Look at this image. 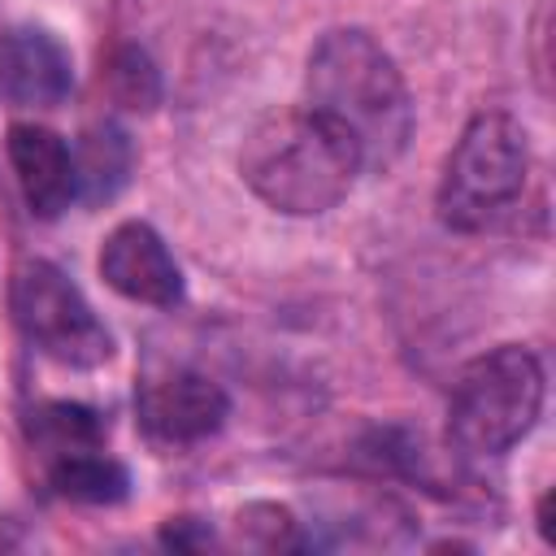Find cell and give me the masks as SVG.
Masks as SVG:
<instances>
[{"mask_svg": "<svg viewBox=\"0 0 556 556\" xmlns=\"http://www.w3.org/2000/svg\"><path fill=\"white\" fill-rule=\"evenodd\" d=\"M304 96L313 113L352 139L361 169H387L408 148L413 100L404 74L369 30H326L308 52Z\"/></svg>", "mask_w": 556, "mask_h": 556, "instance_id": "obj_1", "label": "cell"}, {"mask_svg": "<svg viewBox=\"0 0 556 556\" xmlns=\"http://www.w3.org/2000/svg\"><path fill=\"white\" fill-rule=\"evenodd\" d=\"M239 174L256 200L287 217L330 213L356 182L361 156L352 139L308 104L256 117L239 148Z\"/></svg>", "mask_w": 556, "mask_h": 556, "instance_id": "obj_2", "label": "cell"}, {"mask_svg": "<svg viewBox=\"0 0 556 556\" xmlns=\"http://www.w3.org/2000/svg\"><path fill=\"white\" fill-rule=\"evenodd\" d=\"M526 174H530L526 126L504 109L473 113L443 161V178L434 191L439 222L456 235H478L495 226L521 200Z\"/></svg>", "mask_w": 556, "mask_h": 556, "instance_id": "obj_3", "label": "cell"}, {"mask_svg": "<svg viewBox=\"0 0 556 556\" xmlns=\"http://www.w3.org/2000/svg\"><path fill=\"white\" fill-rule=\"evenodd\" d=\"M543 408V365L521 343H500L473 356L447 400V443L460 456H504L517 447Z\"/></svg>", "mask_w": 556, "mask_h": 556, "instance_id": "obj_4", "label": "cell"}, {"mask_svg": "<svg viewBox=\"0 0 556 556\" xmlns=\"http://www.w3.org/2000/svg\"><path fill=\"white\" fill-rule=\"evenodd\" d=\"M9 308L17 330L56 365L96 369L113 356V334L87 304V295L70 282V274L52 261H22L9 278Z\"/></svg>", "mask_w": 556, "mask_h": 556, "instance_id": "obj_5", "label": "cell"}, {"mask_svg": "<svg viewBox=\"0 0 556 556\" xmlns=\"http://www.w3.org/2000/svg\"><path fill=\"white\" fill-rule=\"evenodd\" d=\"M226 417H230V395L208 374L174 369L139 387V421L161 443H174V447L200 443L217 434Z\"/></svg>", "mask_w": 556, "mask_h": 556, "instance_id": "obj_6", "label": "cell"}, {"mask_svg": "<svg viewBox=\"0 0 556 556\" xmlns=\"http://www.w3.org/2000/svg\"><path fill=\"white\" fill-rule=\"evenodd\" d=\"M100 278L135 304L174 308L182 300V269L169 256L165 239L148 222H122L100 243Z\"/></svg>", "mask_w": 556, "mask_h": 556, "instance_id": "obj_7", "label": "cell"}, {"mask_svg": "<svg viewBox=\"0 0 556 556\" xmlns=\"http://www.w3.org/2000/svg\"><path fill=\"white\" fill-rule=\"evenodd\" d=\"M0 87L13 104L52 109L74 87V61L52 30L17 26L0 43Z\"/></svg>", "mask_w": 556, "mask_h": 556, "instance_id": "obj_8", "label": "cell"}, {"mask_svg": "<svg viewBox=\"0 0 556 556\" xmlns=\"http://www.w3.org/2000/svg\"><path fill=\"white\" fill-rule=\"evenodd\" d=\"M9 165L17 174L22 200L35 217H61L74 200V152L65 139L35 122H13L4 135Z\"/></svg>", "mask_w": 556, "mask_h": 556, "instance_id": "obj_9", "label": "cell"}, {"mask_svg": "<svg viewBox=\"0 0 556 556\" xmlns=\"http://www.w3.org/2000/svg\"><path fill=\"white\" fill-rule=\"evenodd\" d=\"M135 169V143L117 122H100L87 126L74 152V200H83L87 208L109 204Z\"/></svg>", "mask_w": 556, "mask_h": 556, "instance_id": "obj_10", "label": "cell"}, {"mask_svg": "<svg viewBox=\"0 0 556 556\" xmlns=\"http://www.w3.org/2000/svg\"><path fill=\"white\" fill-rule=\"evenodd\" d=\"M48 482L61 500L74 504H122L130 495V473L122 460H113L104 447H87V452H70L43 465Z\"/></svg>", "mask_w": 556, "mask_h": 556, "instance_id": "obj_11", "label": "cell"}, {"mask_svg": "<svg viewBox=\"0 0 556 556\" xmlns=\"http://www.w3.org/2000/svg\"><path fill=\"white\" fill-rule=\"evenodd\" d=\"M30 443L39 447L43 465L70 452H87V447H104V421L96 408L87 404H70V400H48L30 408Z\"/></svg>", "mask_w": 556, "mask_h": 556, "instance_id": "obj_12", "label": "cell"}, {"mask_svg": "<svg viewBox=\"0 0 556 556\" xmlns=\"http://www.w3.org/2000/svg\"><path fill=\"white\" fill-rule=\"evenodd\" d=\"M104 87L122 109H135V113H148V109L161 104V74L152 65V56L135 43H122V48L109 52Z\"/></svg>", "mask_w": 556, "mask_h": 556, "instance_id": "obj_13", "label": "cell"}, {"mask_svg": "<svg viewBox=\"0 0 556 556\" xmlns=\"http://www.w3.org/2000/svg\"><path fill=\"white\" fill-rule=\"evenodd\" d=\"M235 534L243 547H261V552H291L300 547V526L291 517V508L282 504H248L235 513Z\"/></svg>", "mask_w": 556, "mask_h": 556, "instance_id": "obj_14", "label": "cell"}, {"mask_svg": "<svg viewBox=\"0 0 556 556\" xmlns=\"http://www.w3.org/2000/svg\"><path fill=\"white\" fill-rule=\"evenodd\" d=\"M161 543L174 552H200V547H213V530L200 517H169L161 526Z\"/></svg>", "mask_w": 556, "mask_h": 556, "instance_id": "obj_15", "label": "cell"}]
</instances>
